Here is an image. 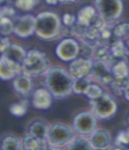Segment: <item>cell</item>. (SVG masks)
I'll return each mask as SVG.
<instances>
[{
  "label": "cell",
  "instance_id": "obj_1",
  "mask_svg": "<svg viewBox=\"0 0 129 150\" xmlns=\"http://www.w3.org/2000/svg\"><path fill=\"white\" fill-rule=\"evenodd\" d=\"M45 75L46 88L55 98L62 99L73 93L74 78L68 71L59 66L50 67Z\"/></svg>",
  "mask_w": 129,
  "mask_h": 150
},
{
  "label": "cell",
  "instance_id": "obj_2",
  "mask_svg": "<svg viewBox=\"0 0 129 150\" xmlns=\"http://www.w3.org/2000/svg\"><path fill=\"white\" fill-rule=\"evenodd\" d=\"M61 20L51 12L40 13L36 17L35 34L43 40L55 39L61 31Z\"/></svg>",
  "mask_w": 129,
  "mask_h": 150
},
{
  "label": "cell",
  "instance_id": "obj_3",
  "mask_svg": "<svg viewBox=\"0 0 129 150\" xmlns=\"http://www.w3.org/2000/svg\"><path fill=\"white\" fill-rule=\"evenodd\" d=\"M74 128L63 123H54L49 125L46 141L51 149L66 147L75 137Z\"/></svg>",
  "mask_w": 129,
  "mask_h": 150
},
{
  "label": "cell",
  "instance_id": "obj_4",
  "mask_svg": "<svg viewBox=\"0 0 129 150\" xmlns=\"http://www.w3.org/2000/svg\"><path fill=\"white\" fill-rule=\"evenodd\" d=\"M21 67L22 73L29 76L43 75L50 68L47 56L37 50H30L27 52Z\"/></svg>",
  "mask_w": 129,
  "mask_h": 150
},
{
  "label": "cell",
  "instance_id": "obj_5",
  "mask_svg": "<svg viewBox=\"0 0 129 150\" xmlns=\"http://www.w3.org/2000/svg\"><path fill=\"white\" fill-rule=\"evenodd\" d=\"M91 112L100 119H108L115 115L118 109L116 101L108 94H103L97 99L90 100Z\"/></svg>",
  "mask_w": 129,
  "mask_h": 150
},
{
  "label": "cell",
  "instance_id": "obj_6",
  "mask_svg": "<svg viewBox=\"0 0 129 150\" xmlns=\"http://www.w3.org/2000/svg\"><path fill=\"white\" fill-rule=\"evenodd\" d=\"M95 9L107 22L118 20L123 11L121 0H95Z\"/></svg>",
  "mask_w": 129,
  "mask_h": 150
},
{
  "label": "cell",
  "instance_id": "obj_7",
  "mask_svg": "<svg viewBox=\"0 0 129 150\" xmlns=\"http://www.w3.org/2000/svg\"><path fill=\"white\" fill-rule=\"evenodd\" d=\"M93 112H81L77 114L73 121V126L76 133L82 136L90 135L95 129L97 120Z\"/></svg>",
  "mask_w": 129,
  "mask_h": 150
},
{
  "label": "cell",
  "instance_id": "obj_8",
  "mask_svg": "<svg viewBox=\"0 0 129 150\" xmlns=\"http://www.w3.org/2000/svg\"><path fill=\"white\" fill-rule=\"evenodd\" d=\"M36 17L31 14L16 16L13 19V34L20 38H27L35 34Z\"/></svg>",
  "mask_w": 129,
  "mask_h": 150
},
{
  "label": "cell",
  "instance_id": "obj_9",
  "mask_svg": "<svg viewBox=\"0 0 129 150\" xmlns=\"http://www.w3.org/2000/svg\"><path fill=\"white\" fill-rule=\"evenodd\" d=\"M80 44L74 38L63 39L56 47V54L64 62H71L79 56Z\"/></svg>",
  "mask_w": 129,
  "mask_h": 150
},
{
  "label": "cell",
  "instance_id": "obj_10",
  "mask_svg": "<svg viewBox=\"0 0 129 150\" xmlns=\"http://www.w3.org/2000/svg\"><path fill=\"white\" fill-rule=\"evenodd\" d=\"M93 63V59H88L78 57L70 62L68 72L74 79L89 76Z\"/></svg>",
  "mask_w": 129,
  "mask_h": 150
},
{
  "label": "cell",
  "instance_id": "obj_11",
  "mask_svg": "<svg viewBox=\"0 0 129 150\" xmlns=\"http://www.w3.org/2000/svg\"><path fill=\"white\" fill-rule=\"evenodd\" d=\"M89 76L104 84H110L114 77V75L112 73L111 67L110 64L94 61Z\"/></svg>",
  "mask_w": 129,
  "mask_h": 150
},
{
  "label": "cell",
  "instance_id": "obj_12",
  "mask_svg": "<svg viewBox=\"0 0 129 150\" xmlns=\"http://www.w3.org/2000/svg\"><path fill=\"white\" fill-rule=\"evenodd\" d=\"M52 97L53 95L47 88H38L32 93V106L38 110L49 109L52 105Z\"/></svg>",
  "mask_w": 129,
  "mask_h": 150
},
{
  "label": "cell",
  "instance_id": "obj_13",
  "mask_svg": "<svg viewBox=\"0 0 129 150\" xmlns=\"http://www.w3.org/2000/svg\"><path fill=\"white\" fill-rule=\"evenodd\" d=\"M22 72L20 64L15 63L5 56L0 57V79L9 81Z\"/></svg>",
  "mask_w": 129,
  "mask_h": 150
},
{
  "label": "cell",
  "instance_id": "obj_14",
  "mask_svg": "<svg viewBox=\"0 0 129 150\" xmlns=\"http://www.w3.org/2000/svg\"><path fill=\"white\" fill-rule=\"evenodd\" d=\"M89 136V141L94 149H105L111 143V133L104 129H95Z\"/></svg>",
  "mask_w": 129,
  "mask_h": 150
},
{
  "label": "cell",
  "instance_id": "obj_15",
  "mask_svg": "<svg viewBox=\"0 0 129 150\" xmlns=\"http://www.w3.org/2000/svg\"><path fill=\"white\" fill-rule=\"evenodd\" d=\"M13 88L20 95H29L33 89V82L31 80V76L22 72L20 73L13 78Z\"/></svg>",
  "mask_w": 129,
  "mask_h": 150
},
{
  "label": "cell",
  "instance_id": "obj_16",
  "mask_svg": "<svg viewBox=\"0 0 129 150\" xmlns=\"http://www.w3.org/2000/svg\"><path fill=\"white\" fill-rule=\"evenodd\" d=\"M49 125L43 119H34L27 125V133L42 140H46Z\"/></svg>",
  "mask_w": 129,
  "mask_h": 150
},
{
  "label": "cell",
  "instance_id": "obj_17",
  "mask_svg": "<svg viewBox=\"0 0 129 150\" xmlns=\"http://www.w3.org/2000/svg\"><path fill=\"white\" fill-rule=\"evenodd\" d=\"M20 140H21L22 149L25 150H39V149L49 148L46 140L39 139L36 137L31 135L30 133L24 135Z\"/></svg>",
  "mask_w": 129,
  "mask_h": 150
},
{
  "label": "cell",
  "instance_id": "obj_18",
  "mask_svg": "<svg viewBox=\"0 0 129 150\" xmlns=\"http://www.w3.org/2000/svg\"><path fill=\"white\" fill-rule=\"evenodd\" d=\"M27 52L19 45L11 44L8 48L2 53L3 56L8 58L11 61H13L15 63L22 65V62L26 57Z\"/></svg>",
  "mask_w": 129,
  "mask_h": 150
},
{
  "label": "cell",
  "instance_id": "obj_19",
  "mask_svg": "<svg viewBox=\"0 0 129 150\" xmlns=\"http://www.w3.org/2000/svg\"><path fill=\"white\" fill-rule=\"evenodd\" d=\"M117 40L118 38L114 36L113 33V27H110L107 24L99 31L98 38H97V45L111 47Z\"/></svg>",
  "mask_w": 129,
  "mask_h": 150
},
{
  "label": "cell",
  "instance_id": "obj_20",
  "mask_svg": "<svg viewBox=\"0 0 129 150\" xmlns=\"http://www.w3.org/2000/svg\"><path fill=\"white\" fill-rule=\"evenodd\" d=\"M93 59L96 62H102L108 63L111 66L114 62V59L111 55L110 47L104 46V45H97L95 48Z\"/></svg>",
  "mask_w": 129,
  "mask_h": 150
},
{
  "label": "cell",
  "instance_id": "obj_21",
  "mask_svg": "<svg viewBox=\"0 0 129 150\" xmlns=\"http://www.w3.org/2000/svg\"><path fill=\"white\" fill-rule=\"evenodd\" d=\"M96 14H97V11L95 7L91 6H85L77 14V21L88 27Z\"/></svg>",
  "mask_w": 129,
  "mask_h": 150
},
{
  "label": "cell",
  "instance_id": "obj_22",
  "mask_svg": "<svg viewBox=\"0 0 129 150\" xmlns=\"http://www.w3.org/2000/svg\"><path fill=\"white\" fill-rule=\"evenodd\" d=\"M69 150H74V149H85V150H90L94 149L89 139L86 138V136L79 135L76 136L72 139V141L66 146Z\"/></svg>",
  "mask_w": 129,
  "mask_h": 150
},
{
  "label": "cell",
  "instance_id": "obj_23",
  "mask_svg": "<svg viewBox=\"0 0 129 150\" xmlns=\"http://www.w3.org/2000/svg\"><path fill=\"white\" fill-rule=\"evenodd\" d=\"M129 83V75L128 76H114L110 85L113 92L118 95L123 94L124 89Z\"/></svg>",
  "mask_w": 129,
  "mask_h": 150
},
{
  "label": "cell",
  "instance_id": "obj_24",
  "mask_svg": "<svg viewBox=\"0 0 129 150\" xmlns=\"http://www.w3.org/2000/svg\"><path fill=\"white\" fill-rule=\"evenodd\" d=\"M110 50L113 57L114 62H115V59H118V61H119V59H125L127 55V48L120 39H118L110 47Z\"/></svg>",
  "mask_w": 129,
  "mask_h": 150
},
{
  "label": "cell",
  "instance_id": "obj_25",
  "mask_svg": "<svg viewBox=\"0 0 129 150\" xmlns=\"http://www.w3.org/2000/svg\"><path fill=\"white\" fill-rule=\"evenodd\" d=\"M1 149L3 150H20L22 149L21 140L13 135H6L1 141Z\"/></svg>",
  "mask_w": 129,
  "mask_h": 150
},
{
  "label": "cell",
  "instance_id": "obj_26",
  "mask_svg": "<svg viewBox=\"0 0 129 150\" xmlns=\"http://www.w3.org/2000/svg\"><path fill=\"white\" fill-rule=\"evenodd\" d=\"M91 83V78L89 76L74 79L73 82V93L75 94H84L85 90Z\"/></svg>",
  "mask_w": 129,
  "mask_h": 150
},
{
  "label": "cell",
  "instance_id": "obj_27",
  "mask_svg": "<svg viewBox=\"0 0 129 150\" xmlns=\"http://www.w3.org/2000/svg\"><path fill=\"white\" fill-rule=\"evenodd\" d=\"M111 70L114 76H128L129 65L125 59H119L114 62L111 66Z\"/></svg>",
  "mask_w": 129,
  "mask_h": 150
},
{
  "label": "cell",
  "instance_id": "obj_28",
  "mask_svg": "<svg viewBox=\"0 0 129 150\" xmlns=\"http://www.w3.org/2000/svg\"><path fill=\"white\" fill-rule=\"evenodd\" d=\"M9 111L13 115L16 117H21L25 115L27 111V102L26 100H22L20 102L13 103L10 105Z\"/></svg>",
  "mask_w": 129,
  "mask_h": 150
},
{
  "label": "cell",
  "instance_id": "obj_29",
  "mask_svg": "<svg viewBox=\"0 0 129 150\" xmlns=\"http://www.w3.org/2000/svg\"><path fill=\"white\" fill-rule=\"evenodd\" d=\"M13 33V20L2 17L0 20V35L7 37Z\"/></svg>",
  "mask_w": 129,
  "mask_h": 150
},
{
  "label": "cell",
  "instance_id": "obj_30",
  "mask_svg": "<svg viewBox=\"0 0 129 150\" xmlns=\"http://www.w3.org/2000/svg\"><path fill=\"white\" fill-rule=\"evenodd\" d=\"M103 94H104L103 89L99 85L95 83H90L84 92V95H86L90 100L97 99Z\"/></svg>",
  "mask_w": 129,
  "mask_h": 150
},
{
  "label": "cell",
  "instance_id": "obj_31",
  "mask_svg": "<svg viewBox=\"0 0 129 150\" xmlns=\"http://www.w3.org/2000/svg\"><path fill=\"white\" fill-rule=\"evenodd\" d=\"M80 44V52H79V56L83 59H93L94 57V52H95V48L94 46L90 45L89 44L81 41L79 42Z\"/></svg>",
  "mask_w": 129,
  "mask_h": 150
},
{
  "label": "cell",
  "instance_id": "obj_32",
  "mask_svg": "<svg viewBox=\"0 0 129 150\" xmlns=\"http://www.w3.org/2000/svg\"><path fill=\"white\" fill-rule=\"evenodd\" d=\"M113 33L114 36L120 39L127 35H129V23L128 22H123L119 23L113 27Z\"/></svg>",
  "mask_w": 129,
  "mask_h": 150
},
{
  "label": "cell",
  "instance_id": "obj_33",
  "mask_svg": "<svg viewBox=\"0 0 129 150\" xmlns=\"http://www.w3.org/2000/svg\"><path fill=\"white\" fill-rule=\"evenodd\" d=\"M115 144L119 147H125L126 146H129V128L118 133Z\"/></svg>",
  "mask_w": 129,
  "mask_h": 150
},
{
  "label": "cell",
  "instance_id": "obj_34",
  "mask_svg": "<svg viewBox=\"0 0 129 150\" xmlns=\"http://www.w3.org/2000/svg\"><path fill=\"white\" fill-rule=\"evenodd\" d=\"M36 4V0H16L15 1V6L23 12L31 11L35 7Z\"/></svg>",
  "mask_w": 129,
  "mask_h": 150
},
{
  "label": "cell",
  "instance_id": "obj_35",
  "mask_svg": "<svg viewBox=\"0 0 129 150\" xmlns=\"http://www.w3.org/2000/svg\"><path fill=\"white\" fill-rule=\"evenodd\" d=\"M88 26H85L78 21H76V23L74 25H73L70 28V34L79 39H81L83 35L85 34L86 30H87Z\"/></svg>",
  "mask_w": 129,
  "mask_h": 150
},
{
  "label": "cell",
  "instance_id": "obj_36",
  "mask_svg": "<svg viewBox=\"0 0 129 150\" xmlns=\"http://www.w3.org/2000/svg\"><path fill=\"white\" fill-rule=\"evenodd\" d=\"M63 24L68 28H71L73 25H74L77 21V16L72 13H64L62 18Z\"/></svg>",
  "mask_w": 129,
  "mask_h": 150
},
{
  "label": "cell",
  "instance_id": "obj_37",
  "mask_svg": "<svg viewBox=\"0 0 129 150\" xmlns=\"http://www.w3.org/2000/svg\"><path fill=\"white\" fill-rule=\"evenodd\" d=\"M0 13L4 17H7L10 19H14L16 17V12L14 8L11 6H6L3 7H0Z\"/></svg>",
  "mask_w": 129,
  "mask_h": 150
},
{
  "label": "cell",
  "instance_id": "obj_38",
  "mask_svg": "<svg viewBox=\"0 0 129 150\" xmlns=\"http://www.w3.org/2000/svg\"><path fill=\"white\" fill-rule=\"evenodd\" d=\"M10 45H11V42L7 37L3 36V37L0 38V52L3 53L8 48V46Z\"/></svg>",
  "mask_w": 129,
  "mask_h": 150
},
{
  "label": "cell",
  "instance_id": "obj_39",
  "mask_svg": "<svg viewBox=\"0 0 129 150\" xmlns=\"http://www.w3.org/2000/svg\"><path fill=\"white\" fill-rule=\"evenodd\" d=\"M45 1L47 4L54 6L58 3H73V2L76 1V0H45Z\"/></svg>",
  "mask_w": 129,
  "mask_h": 150
},
{
  "label": "cell",
  "instance_id": "obj_40",
  "mask_svg": "<svg viewBox=\"0 0 129 150\" xmlns=\"http://www.w3.org/2000/svg\"><path fill=\"white\" fill-rule=\"evenodd\" d=\"M123 95H124L125 99L126 100H128V101H129V83H128V84L126 85V87L124 89Z\"/></svg>",
  "mask_w": 129,
  "mask_h": 150
},
{
  "label": "cell",
  "instance_id": "obj_41",
  "mask_svg": "<svg viewBox=\"0 0 129 150\" xmlns=\"http://www.w3.org/2000/svg\"><path fill=\"white\" fill-rule=\"evenodd\" d=\"M126 48H127V55L129 56V42H128L127 45H126Z\"/></svg>",
  "mask_w": 129,
  "mask_h": 150
},
{
  "label": "cell",
  "instance_id": "obj_42",
  "mask_svg": "<svg viewBox=\"0 0 129 150\" xmlns=\"http://www.w3.org/2000/svg\"><path fill=\"white\" fill-rule=\"evenodd\" d=\"M6 1V0H0V4H1V3H4Z\"/></svg>",
  "mask_w": 129,
  "mask_h": 150
},
{
  "label": "cell",
  "instance_id": "obj_43",
  "mask_svg": "<svg viewBox=\"0 0 129 150\" xmlns=\"http://www.w3.org/2000/svg\"><path fill=\"white\" fill-rule=\"evenodd\" d=\"M2 17H3V15L1 14V13H0V20H1V18H2Z\"/></svg>",
  "mask_w": 129,
  "mask_h": 150
},
{
  "label": "cell",
  "instance_id": "obj_44",
  "mask_svg": "<svg viewBox=\"0 0 129 150\" xmlns=\"http://www.w3.org/2000/svg\"><path fill=\"white\" fill-rule=\"evenodd\" d=\"M127 122H128V125H129V115H128V117H127Z\"/></svg>",
  "mask_w": 129,
  "mask_h": 150
},
{
  "label": "cell",
  "instance_id": "obj_45",
  "mask_svg": "<svg viewBox=\"0 0 129 150\" xmlns=\"http://www.w3.org/2000/svg\"><path fill=\"white\" fill-rule=\"evenodd\" d=\"M0 36H1V35H0ZM0 38H1V37H0Z\"/></svg>",
  "mask_w": 129,
  "mask_h": 150
}]
</instances>
